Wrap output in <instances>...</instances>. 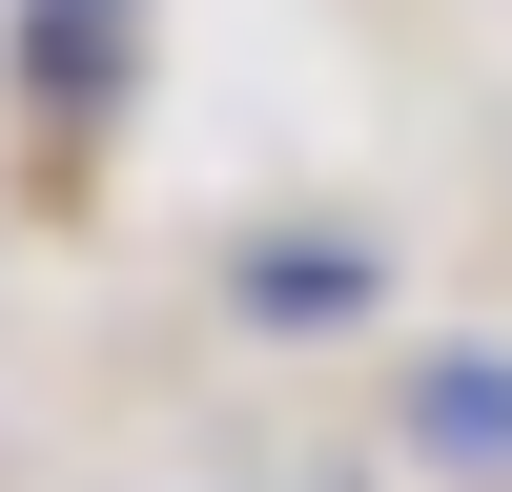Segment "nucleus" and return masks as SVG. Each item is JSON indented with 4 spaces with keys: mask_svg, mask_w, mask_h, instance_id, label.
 <instances>
[{
    "mask_svg": "<svg viewBox=\"0 0 512 492\" xmlns=\"http://www.w3.org/2000/svg\"><path fill=\"white\" fill-rule=\"evenodd\" d=\"M410 451L431 472H512V349H410Z\"/></svg>",
    "mask_w": 512,
    "mask_h": 492,
    "instance_id": "obj_2",
    "label": "nucleus"
},
{
    "mask_svg": "<svg viewBox=\"0 0 512 492\" xmlns=\"http://www.w3.org/2000/svg\"><path fill=\"white\" fill-rule=\"evenodd\" d=\"M82 21H144V0H82Z\"/></svg>",
    "mask_w": 512,
    "mask_h": 492,
    "instance_id": "obj_3",
    "label": "nucleus"
},
{
    "mask_svg": "<svg viewBox=\"0 0 512 492\" xmlns=\"http://www.w3.org/2000/svg\"><path fill=\"white\" fill-rule=\"evenodd\" d=\"M390 308V246L308 226V246H246V328H369Z\"/></svg>",
    "mask_w": 512,
    "mask_h": 492,
    "instance_id": "obj_1",
    "label": "nucleus"
}]
</instances>
